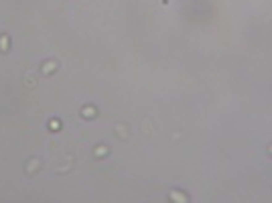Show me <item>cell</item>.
<instances>
[{"instance_id":"6da1fadb","label":"cell","mask_w":272,"mask_h":203,"mask_svg":"<svg viewBox=\"0 0 272 203\" xmlns=\"http://www.w3.org/2000/svg\"><path fill=\"white\" fill-rule=\"evenodd\" d=\"M0 49H2V51L8 49V37H0Z\"/></svg>"},{"instance_id":"7a4b0ae2","label":"cell","mask_w":272,"mask_h":203,"mask_svg":"<svg viewBox=\"0 0 272 203\" xmlns=\"http://www.w3.org/2000/svg\"><path fill=\"white\" fill-rule=\"evenodd\" d=\"M51 128H53V130H59V122L53 120V122H51Z\"/></svg>"}]
</instances>
